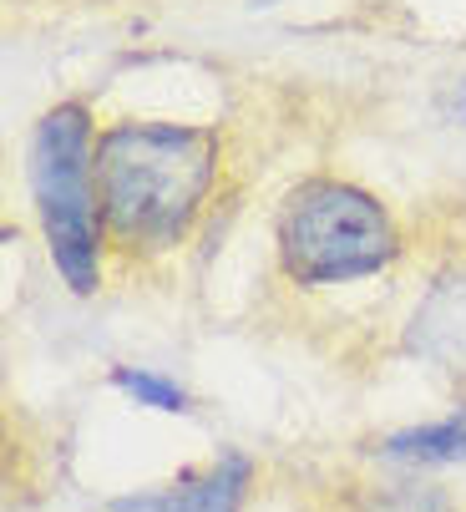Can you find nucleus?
<instances>
[{
  "label": "nucleus",
  "mask_w": 466,
  "mask_h": 512,
  "mask_svg": "<svg viewBox=\"0 0 466 512\" xmlns=\"http://www.w3.org/2000/svg\"><path fill=\"white\" fill-rule=\"evenodd\" d=\"M26 188L51 269L71 295H97L107 234L97 203V117L87 102H56L31 122Z\"/></svg>",
  "instance_id": "f03ea898"
},
{
  "label": "nucleus",
  "mask_w": 466,
  "mask_h": 512,
  "mask_svg": "<svg viewBox=\"0 0 466 512\" xmlns=\"http://www.w3.org/2000/svg\"><path fill=\"white\" fill-rule=\"evenodd\" d=\"M228 137L213 122L112 117L97 127V203L107 249L163 259L193 239L223 183Z\"/></svg>",
  "instance_id": "f257e3e1"
},
{
  "label": "nucleus",
  "mask_w": 466,
  "mask_h": 512,
  "mask_svg": "<svg viewBox=\"0 0 466 512\" xmlns=\"http://www.w3.org/2000/svg\"><path fill=\"white\" fill-rule=\"evenodd\" d=\"M249 492H254V462L244 452H218L213 462L173 482L117 497L112 512H244Z\"/></svg>",
  "instance_id": "20e7f679"
},
{
  "label": "nucleus",
  "mask_w": 466,
  "mask_h": 512,
  "mask_svg": "<svg viewBox=\"0 0 466 512\" xmlns=\"http://www.w3.org/2000/svg\"><path fill=\"white\" fill-rule=\"evenodd\" d=\"M132 406H147V411H163V416H183V411H193V401H188V391L173 381V376H163V371H147V365H112V376H107Z\"/></svg>",
  "instance_id": "0eeeda50"
},
{
  "label": "nucleus",
  "mask_w": 466,
  "mask_h": 512,
  "mask_svg": "<svg viewBox=\"0 0 466 512\" xmlns=\"http://www.w3.org/2000/svg\"><path fill=\"white\" fill-rule=\"evenodd\" d=\"M375 452L385 462H406V467H456V462H466V401L451 406L436 421L391 431Z\"/></svg>",
  "instance_id": "423d86ee"
},
{
  "label": "nucleus",
  "mask_w": 466,
  "mask_h": 512,
  "mask_svg": "<svg viewBox=\"0 0 466 512\" xmlns=\"http://www.w3.org/2000/svg\"><path fill=\"white\" fill-rule=\"evenodd\" d=\"M406 350L466 391V269L461 264L436 274L431 289L416 300L406 325Z\"/></svg>",
  "instance_id": "39448f33"
},
{
  "label": "nucleus",
  "mask_w": 466,
  "mask_h": 512,
  "mask_svg": "<svg viewBox=\"0 0 466 512\" xmlns=\"http://www.w3.org/2000/svg\"><path fill=\"white\" fill-rule=\"evenodd\" d=\"M254 6H274V0H254Z\"/></svg>",
  "instance_id": "6e6552de"
},
{
  "label": "nucleus",
  "mask_w": 466,
  "mask_h": 512,
  "mask_svg": "<svg viewBox=\"0 0 466 512\" xmlns=\"http://www.w3.org/2000/svg\"><path fill=\"white\" fill-rule=\"evenodd\" d=\"M406 254V234L385 198L370 188L315 173L284 188L274 208V259L289 284L330 289L375 279Z\"/></svg>",
  "instance_id": "7ed1b4c3"
}]
</instances>
